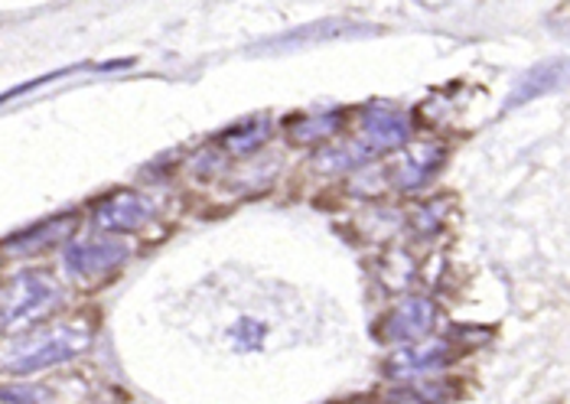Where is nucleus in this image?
I'll return each instance as SVG.
<instances>
[{
	"label": "nucleus",
	"mask_w": 570,
	"mask_h": 404,
	"mask_svg": "<svg viewBox=\"0 0 570 404\" xmlns=\"http://www.w3.org/2000/svg\"><path fill=\"white\" fill-rule=\"evenodd\" d=\"M268 137H271L268 117H252V121H245V124L225 131V134H222V147H225L228 154H235V157H248V154H255L261 144H268Z\"/></svg>",
	"instance_id": "9b49d317"
},
{
	"label": "nucleus",
	"mask_w": 570,
	"mask_h": 404,
	"mask_svg": "<svg viewBox=\"0 0 570 404\" xmlns=\"http://www.w3.org/2000/svg\"><path fill=\"white\" fill-rule=\"evenodd\" d=\"M89 343H92V329L86 323H59V326L33 336V343L23 346L16 356H10L3 369L13 375H33L40 369L76 359L79 352L89 349Z\"/></svg>",
	"instance_id": "f03ea898"
},
{
	"label": "nucleus",
	"mask_w": 570,
	"mask_h": 404,
	"mask_svg": "<svg viewBox=\"0 0 570 404\" xmlns=\"http://www.w3.org/2000/svg\"><path fill=\"white\" fill-rule=\"evenodd\" d=\"M561 76H565V59H555V63H541V66H535V69H528L525 76H522V82L512 89V96H508V108H518V104H525V101L538 99V96H545V92H551L558 82H561Z\"/></svg>",
	"instance_id": "9d476101"
},
{
	"label": "nucleus",
	"mask_w": 570,
	"mask_h": 404,
	"mask_svg": "<svg viewBox=\"0 0 570 404\" xmlns=\"http://www.w3.org/2000/svg\"><path fill=\"white\" fill-rule=\"evenodd\" d=\"M411 141V121L404 117V111H398L394 104H369L362 111V124L359 131L339 144L336 150H329L326 167L336 170H349V167H362L369 160H376L384 150H398Z\"/></svg>",
	"instance_id": "f257e3e1"
},
{
	"label": "nucleus",
	"mask_w": 570,
	"mask_h": 404,
	"mask_svg": "<svg viewBox=\"0 0 570 404\" xmlns=\"http://www.w3.org/2000/svg\"><path fill=\"white\" fill-rule=\"evenodd\" d=\"M46 392L30 389V385H3L0 389V404H43Z\"/></svg>",
	"instance_id": "4468645a"
},
{
	"label": "nucleus",
	"mask_w": 570,
	"mask_h": 404,
	"mask_svg": "<svg viewBox=\"0 0 570 404\" xmlns=\"http://www.w3.org/2000/svg\"><path fill=\"white\" fill-rule=\"evenodd\" d=\"M450 359V343L447 339H421L414 346H401L391 359H388V375L394 379H414L424 375L431 369H440Z\"/></svg>",
	"instance_id": "0eeeda50"
},
{
	"label": "nucleus",
	"mask_w": 570,
	"mask_h": 404,
	"mask_svg": "<svg viewBox=\"0 0 570 404\" xmlns=\"http://www.w3.org/2000/svg\"><path fill=\"white\" fill-rule=\"evenodd\" d=\"M59 288L46 271H26L20 274L0 303V326H20L26 319H33L40 310H46L49 303L56 301Z\"/></svg>",
	"instance_id": "7ed1b4c3"
},
{
	"label": "nucleus",
	"mask_w": 570,
	"mask_h": 404,
	"mask_svg": "<svg viewBox=\"0 0 570 404\" xmlns=\"http://www.w3.org/2000/svg\"><path fill=\"white\" fill-rule=\"evenodd\" d=\"M232 339H235L238 349H258L261 339H265V326L255 323V319H242V323L232 329Z\"/></svg>",
	"instance_id": "ddd939ff"
},
{
	"label": "nucleus",
	"mask_w": 570,
	"mask_h": 404,
	"mask_svg": "<svg viewBox=\"0 0 570 404\" xmlns=\"http://www.w3.org/2000/svg\"><path fill=\"white\" fill-rule=\"evenodd\" d=\"M339 124H343L339 111H320L313 117H297V121H290V141L293 144H320L323 137L336 134Z\"/></svg>",
	"instance_id": "f8f14e48"
},
{
	"label": "nucleus",
	"mask_w": 570,
	"mask_h": 404,
	"mask_svg": "<svg viewBox=\"0 0 570 404\" xmlns=\"http://www.w3.org/2000/svg\"><path fill=\"white\" fill-rule=\"evenodd\" d=\"M444 164V147H417L414 154L401 157L394 167V183L401 190H417L434 180V173Z\"/></svg>",
	"instance_id": "1a4fd4ad"
},
{
	"label": "nucleus",
	"mask_w": 570,
	"mask_h": 404,
	"mask_svg": "<svg viewBox=\"0 0 570 404\" xmlns=\"http://www.w3.org/2000/svg\"><path fill=\"white\" fill-rule=\"evenodd\" d=\"M131 248L127 242L114 238V235H98V238H76L66 245V268L69 274L82 278V281H92L101 278L114 268H121L127 261Z\"/></svg>",
	"instance_id": "20e7f679"
},
{
	"label": "nucleus",
	"mask_w": 570,
	"mask_h": 404,
	"mask_svg": "<svg viewBox=\"0 0 570 404\" xmlns=\"http://www.w3.org/2000/svg\"><path fill=\"white\" fill-rule=\"evenodd\" d=\"M76 225V215H59V218H49V222H43V225H36V228H30V232H20V235H13L10 242H3L0 245V251L3 255H36V251H43V248H49V245H56L69 228Z\"/></svg>",
	"instance_id": "6e6552de"
},
{
	"label": "nucleus",
	"mask_w": 570,
	"mask_h": 404,
	"mask_svg": "<svg viewBox=\"0 0 570 404\" xmlns=\"http://www.w3.org/2000/svg\"><path fill=\"white\" fill-rule=\"evenodd\" d=\"M437 326V303L427 298H407L401 301L381 323V339L394 346H414L427 339Z\"/></svg>",
	"instance_id": "39448f33"
},
{
	"label": "nucleus",
	"mask_w": 570,
	"mask_h": 404,
	"mask_svg": "<svg viewBox=\"0 0 570 404\" xmlns=\"http://www.w3.org/2000/svg\"><path fill=\"white\" fill-rule=\"evenodd\" d=\"M150 215H154V202L131 190L111 193L108 200L96 205V222L104 232H137L141 225L150 222Z\"/></svg>",
	"instance_id": "423d86ee"
}]
</instances>
